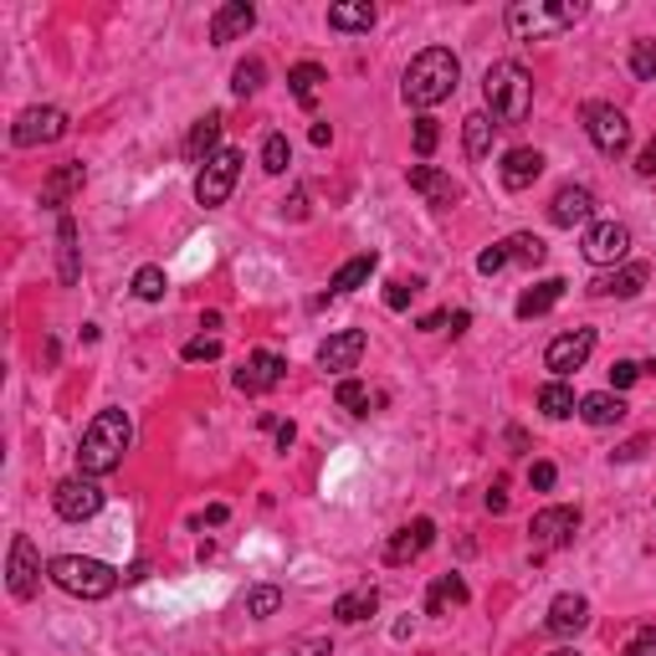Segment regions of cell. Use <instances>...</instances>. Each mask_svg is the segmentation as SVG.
<instances>
[{"instance_id":"6da1fadb","label":"cell","mask_w":656,"mask_h":656,"mask_svg":"<svg viewBox=\"0 0 656 656\" xmlns=\"http://www.w3.org/2000/svg\"><path fill=\"white\" fill-rule=\"evenodd\" d=\"M129 442H134V421H129V411H98L93 421H88V431H82V442H78V472L82 477H108V472L123 462Z\"/></svg>"},{"instance_id":"7a4b0ae2","label":"cell","mask_w":656,"mask_h":656,"mask_svg":"<svg viewBox=\"0 0 656 656\" xmlns=\"http://www.w3.org/2000/svg\"><path fill=\"white\" fill-rule=\"evenodd\" d=\"M456 82H462V62H456L452 47H426V52L411 57L401 93L411 108H436L456 93Z\"/></svg>"},{"instance_id":"3957f363","label":"cell","mask_w":656,"mask_h":656,"mask_svg":"<svg viewBox=\"0 0 656 656\" xmlns=\"http://www.w3.org/2000/svg\"><path fill=\"white\" fill-rule=\"evenodd\" d=\"M483 98L493 123H523L534 108V78L523 62H493L483 78Z\"/></svg>"},{"instance_id":"277c9868","label":"cell","mask_w":656,"mask_h":656,"mask_svg":"<svg viewBox=\"0 0 656 656\" xmlns=\"http://www.w3.org/2000/svg\"><path fill=\"white\" fill-rule=\"evenodd\" d=\"M47 579H52L57 589H68V595H78V601H108L113 589H119V569L103 559H82V554H62V559L47 564Z\"/></svg>"},{"instance_id":"5b68a950","label":"cell","mask_w":656,"mask_h":656,"mask_svg":"<svg viewBox=\"0 0 656 656\" xmlns=\"http://www.w3.org/2000/svg\"><path fill=\"white\" fill-rule=\"evenodd\" d=\"M579 16H585V6H579V0H564V6H544V0H513V6H508V27H513V37L538 41V37H554V31L575 27Z\"/></svg>"},{"instance_id":"8992f818","label":"cell","mask_w":656,"mask_h":656,"mask_svg":"<svg viewBox=\"0 0 656 656\" xmlns=\"http://www.w3.org/2000/svg\"><path fill=\"white\" fill-rule=\"evenodd\" d=\"M236 174H242V149H221V154H211V160L201 164V174H195V201H201L205 211L226 205L231 190H236Z\"/></svg>"},{"instance_id":"52a82bcc","label":"cell","mask_w":656,"mask_h":656,"mask_svg":"<svg viewBox=\"0 0 656 656\" xmlns=\"http://www.w3.org/2000/svg\"><path fill=\"white\" fill-rule=\"evenodd\" d=\"M585 134L601 154H626L630 149V119L616 103H585Z\"/></svg>"},{"instance_id":"ba28073f","label":"cell","mask_w":656,"mask_h":656,"mask_svg":"<svg viewBox=\"0 0 656 656\" xmlns=\"http://www.w3.org/2000/svg\"><path fill=\"white\" fill-rule=\"evenodd\" d=\"M62 134H68V113H62V108H52V103L27 108V113H16V123H11V144H21V149L57 144Z\"/></svg>"},{"instance_id":"9c48e42d","label":"cell","mask_w":656,"mask_h":656,"mask_svg":"<svg viewBox=\"0 0 656 656\" xmlns=\"http://www.w3.org/2000/svg\"><path fill=\"white\" fill-rule=\"evenodd\" d=\"M575 534H579V508H544V513H534V523H528V544H534V554L564 549Z\"/></svg>"},{"instance_id":"30bf717a","label":"cell","mask_w":656,"mask_h":656,"mask_svg":"<svg viewBox=\"0 0 656 656\" xmlns=\"http://www.w3.org/2000/svg\"><path fill=\"white\" fill-rule=\"evenodd\" d=\"M6 585H11L16 601H31L41 589V554L27 534L11 538V559H6Z\"/></svg>"},{"instance_id":"8fae6325","label":"cell","mask_w":656,"mask_h":656,"mask_svg":"<svg viewBox=\"0 0 656 656\" xmlns=\"http://www.w3.org/2000/svg\"><path fill=\"white\" fill-rule=\"evenodd\" d=\"M52 503L68 523H88L98 508H103V487H98V477H82L78 472V477H68V483H57Z\"/></svg>"},{"instance_id":"7c38bea8","label":"cell","mask_w":656,"mask_h":656,"mask_svg":"<svg viewBox=\"0 0 656 656\" xmlns=\"http://www.w3.org/2000/svg\"><path fill=\"white\" fill-rule=\"evenodd\" d=\"M585 262H595V268H616V262H626L630 252V231L620 226V221H595V226H585Z\"/></svg>"},{"instance_id":"4fadbf2b","label":"cell","mask_w":656,"mask_h":656,"mask_svg":"<svg viewBox=\"0 0 656 656\" xmlns=\"http://www.w3.org/2000/svg\"><path fill=\"white\" fill-rule=\"evenodd\" d=\"M589 354H595V329H569V334H559L544 349V364L554 370V380H564V375H575V370H585Z\"/></svg>"},{"instance_id":"5bb4252c","label":"cell","mask_w":656,"mask_h":656,"mask_svg":"<svg viewBox=\"0 0 656 656\" xmlns=\"http://www.w3.org/2000/svg\"><path fill=\"white\" fill-rule=\"evenodd\" d=\"M282 370H287L282 354L256 349V354H246V360H242V370H236V390H242V395H268V390L282 385Z\"/></svg>"},{"instance_id":"9a60e30c","label":"cell","mask_w":656,"mask_h":656,"mask_svg":"<svg viewBox=\"0 0 656 656\" xmlns=\"http://www.w3.org/2000/svg\"><path fill=\"white\" fill-rule=\"evenodd\" d=\"M549 221H554V226H564V231L595 226V190H585V185H564V190H554Z\"/></svg>"},{"instance_id":"2e32d148","label":"cell","mask_w":656,"mask_h":656,"mask_svg":"<svg viewBox=\"0 0 656 656\" xmlns=\"http://www.w3.org/2000/svg\"><path fill=\"white\" fill-rule=\"evenodd\" d=\"M431 544H436V523H431V518H411L405 528H395V534H390L385 564H411V559H421Z\"/></svg>"},{"instance_id":"e0dca14e","label":"cell","mask_w":656,"mask_h":656,"mask_svg":"<svg viewBox=\"0 0 656 656\" xmlns=\"http://www.w3.org/2000/svg\"><path fill=\"white\" fill-rule=\"evenodd\" d=\"M364 329H339V334H329L323 339V349H319V370H329V375H344V370H354L360 364V354H364Z\"/></svg>"},{"instance_id":"ac0fdd59","label":"cell","mask_w":656,"mask_h":656,"mask_svg":"<svg viewBox=\"0 0 656 656\" xmlns=\"http://www.w3.org/2000/svg\"><path fill=\"white\" fill-rule=\"evenodd\" d=\"M549 636H579V630L589 626V601L585 595H575V589H564V595H554L549 605Z\"/></svg>"},{"instance_id":"d6986e66","label":"cell","mask_w":656,"mask_h":656,"mask_svg":"<svg viewBox=\"0 0 656 656\" xmlns=\"http://www.w3.org/2000/svg\"><path fill=\"white\" fill-rule=\"evenodd\" d=\"M405 180H411V190H415V195H421L426 205H436V211L456 205V195H462V190L452 185V174L431 170V164H411V174H405Z\"/></svg>"},{"instance_id":"ffe728a7","label":"cell","mask_w":656,"mask_h":656,"mask_svg":"<svg viewBox=\"0 0 656 656\" xmlns=\"http://www.w3.org/2000/svg\"><path fill=\"white\" fill-rule=\"evenodd\" d=\"M538 174H544V154H538V149H528V144L508 149V154H503V164H497V180H503L508 190H528Z\"/></svg>"},{"instance_id":"44dd1931","label":"cell","mask_w":656,"mask_h":656,"mask_svg":"<svg viewBox=\"0 0 656 656\" xmlns=\"http://www.w3.org/2000/svg\"><path fill=\"white\" fill-rule=\"evenodd\" d=\"M252 27H256V6H246V0H226V6L211 16V41L215 47H226V41L246 37Z\"/></svg>"},{"instance_id":"7402d4cb","label":"cell","mask_w":656,"mask_h":656,"mask_svg":"<svg viewBox=\"0 0 656 656\" xmlns=\"http://www.w3.org/2000/svg\"><path fill=\"white\" fill-rule=\"evenodd\" d=\"M646 277H652L646 262H626V268H616V272H605V277L589 282V293L595 297H636L646 287Z\"/></svg>"},{"instance_id":"603a6c76","label":"cell","mask_w":656,"mask_h":656,"mask_svg":"<svg viewBox=\"0 0 656 656\" xmlns=\"http://www.w3.org/2000/svg\"><path fill=\"white\" fill-rule=\"evenodd\" d=\"M472 601V589L462 575H436V585H431L426 595V616H452V610H462V605Z\"/></svg>"},{"instance_id":"cb8c5ba5","label":"cell","mask_w":656,"mask_h":656,"mask_svg":"<svg viewBox=\"0 0 656 656\" xmlns=\"http://www.w3.org/2000/svg\"><path fill=\"white\" fill-rule=\"evenodd\" d=\"M221 113H205V119H195V129H190L185 139V160L190 164H205L211 154H221Z\"/></svg>"},{"instance_id":"d4e9b609","label":"cell","mask_w":656,"mask_h":656,"mask_svg":"<svg viewBox=\"0 0 656 656\" xmlns=\"http://www.w3.org/2000/svg\"><path fill=\"white\" fill-rule=\"evenodd\" d=\"M579 421H585V426H620V421H626V401L610 395V390H595V395L579 401Z\"/></svg>"},{"instance_id":"484cf974","label":"cell","mask_w":656,"mask_h":656,"mask_svg":"<svg viewBox=\"0 0 656 656\" xmlns=\"http://www.w3.org/2000/svg\"><path fill=\"white\" fill-rule=\"evenodd\" d=\"M380 610V589L375 585H360L349 589V595H339L334 601V620H344V626H360V620H370Z\"/></svg>"},{"instance_id":"4316f807","label":"cell","mask_w":656,"mask_h":656,"mask_svg":"<svg viewBox=\"0 0 656 656\" xmlns=\"http://www.w3.org/2000/svg\"><path fill=\"white\" fill-rule=\"evenodd\" d=\"M375 268H380V256L375 252H360V256H349L344 268L329 277V293L334 297H344V293H354V287H364V282L375 277Z\"/></svg>"},{"instance_id":"83f0119b","label":"cell","mask_w":656,"mask_h":656,"mask_svg":"<svg viewBox=\"0 0 656 656\" xmlns=\"http://www.w3.org/2000/svg\"><path fill=\"white\" fill-rule=\"evenodd\" d=\"M564 287H569V282H564V277H549V282H534V287H528V293H523V297H518V309H513V313H518V319H523V323H528V319H544V313H549V309H554V303H559V297H564Z\"/></svg>"},{"instance_id":"f1b7e54d","label":"cell","mask_w":656,"mask_h":656,"mask_svg":"<svg viewBox=\"0 0 656 656\" xmlns=\"http://www.w3.org/2000/svg\"><path fill=\"white\" fill-rule=\"evenodd\" d=\"M329 27H334V31H370V27H375V6H370V0H344V6H329Z\"/></svg>"},{"instance_id":"f546056e","label":"cell","mask_w":656,"mask_h":656,"mask_svg":"<svg viewBox=\"0 0 656 656\" xmlns=\"http://www.w3.org/2000/svg\"><path fill=\"white\" fill-rule=\"evenodd\" d=\"M538 411L549 415V421H569V415H579V401L564 380H549V385L538 390Z\"/></svg>"},{"instance_id":"4dcf8cb0","label":"cell","mask_w":656,"mask_h":656,"mask_svg":"<svg viewBox=\"0 0 656 656\" xmlns=\"http://www.w3.org/2000/svg\"><path fill=\"white\" fill-rule=\"evenodd\" d=\"M287 82H293V98L303 108H313L319 103V93H323V82H329V72L319 68V62H297L293 72H287Z\"/></svg>"},{"instance_id":"1f68e13d","label":"cell","mask_w":656,"mask_h":656,"mask_svg":"<svg viewBox=\"0 0 656 656\" xmlns=\"http://www.w3.org/2000/svg\"><path fill=\"white\" fill-rule=\"evenodd\" d=\"M82 180H88V170H82V164H62V170H57L52 180H47V190H41V205L62 211V201H68V195L82 185Z\"/></svg>"},{"instance_id":"d6a6232c","label":"cell","mask_w":656,"mask_h":656,"mask_svg":"<svg viewBox=\"0 0 656 656\" xmlns=\"http://www.w3.org/2000/svg\"><path fill=\"white\" fill-rule=\"evenodd\" d=\"M57 256H62V282H78V226L72 215H57Z\"/></svg>"},{"instance_id":"836d02e7","label":"cell","mask_w":656,"mask_h":656,"mask_svg":"<svg viewBox=\"0 0 656 656\" xmlns=\"http://www.w3.org/2000/svg\"><path fill=\"white\" fill-rule=\"evenodd\" d=\"M493 129L497 123L487 119V113H472L467 119V154L472 160H487V154H493Z\"/></svg>"},{"instance_id":"e575fe53","label":"cell","mask_w":656,"mask_h":656,"mask_svg":"<svg viewBox=\"0 0 656 656\" xmlns=\"http://www.w3.org/2000/svg\"><path fill=\"white\" fill-rule=\"evenodd\" d=\"M508 262H528V268H538V262H544V256H549V246L538 242L534 231H518V236H508Z\"/></svg>"},{"instance_id":"d590c367","label":"cell","mask_w":656,"mask_h":656,"mask_svg":"<svg viewBox=\"0 0 656 656\" xmlns=\"http://www.w3.org/2000/svg\"><path fill=\"white\" fill-rule=\"evenodd\" d=\"M262 78H268L262 57H246V62H236V72H231V93H236V98H252L256 88H262Z\"/></svg>"},{"instance_id":"8d00e7d4","label":"cell","mask_w":656,"mask_h":656,"mask_svg":"<svg viewBox=\"0 0 656 656\" xmlns=\"http://www.w3.org/2000/svg\"><path fill=\"white\" fill-rule=\"evenodd\" d=\"M630 72H636L642 82H656V37L630 41Z\"/></svg>"},{"instance_id":"74e56055","label":"cell","mask_w":656,"mask_h":656,"mask_svg":"<svg viewBox=\"0 0 656 656\" xmlns=\"http://www.w3.org/2000/svg\"><path fill=\"white\" fill-rule=\"evenodd\" d=\"M277 610H282V589L277 585H256L252 595H246V616L268 620V616H277Z\"/></svg>"},{"instance_id":"f35d334b","label":"cell","mask_w":656,"mask_h":656,"mask_svg":"<svg viewBox=\"0 0 656 656\" xmlns=\"http://www.w3.org/2000/svg\"><path fill=\"white\" fill-rule=\"evenodd\" d=\"M334 401H339V411H349V415H370V390H364L360 380H339Z\"/></svg>"},{"instance_id":"ab89813d","label":"cell","mask_w":656,"mask_h":656,"mask_svg":"<svg viewBox=\"0 0 656 656\" xmlns=\"http://www.w3.org/2000/svg\"><path fill=\"white\" fill-rule=\"evenodd\" d=\"M164 287H170L164 268H139V272H134V297H144V303H160Z\"/></svg>"},{"instance_id":"60d3db41","label":"cell","mask_w":656,"mask_h":656,"mask_svg":"<svg viewBox=\"0 0 656 656\" xmlns=\"http://www.w3.org/2000/svg\"><path fill=\"white\" fill-rule=\"evenodd\" d=\"M287 164H293V144H287L282 134H272L268 144H262V170H268V174H282Z\"/></svg>"},{"instance_id":"b9f144b4","label":"cell","mask_w":656,"mask_h":656,"mask_svg":"<svg viewBox=\"0 0 656 656\" xmlns=\"http://www.w3.org/2000/svg\"><path fill=\"white\" fill-rule=\"evenodd\" d=\"M436 139H442V129H436V119H431V113H421V119H415V154L426 160L431 149H436Z\"/></svg>"},{"instance_id":"7bdbcfd3","label":"cell","mask_w":656,"mask_h":656,"mask_svg":"<svg viewBox=\"0 0 656 656\" xmlns=\"http://www.w3.org/2000/svg\"><path fill=\"white\" fill-rule=\"evenodd\" d=\"M185 360H190V364L221 360V339H211V334H201V339H190V344H185Z\"/></svg>"},{"instance_id":"ee69618b","label":"cell","mask_w":656,"mask_h":656,"mask_svg":"<svg viewBox=\"0 0 656 656\" xmlns=\"http://www.w3.org/2000/svg\"><path fill=\"white\" fill-rule=\"evenodd\" d=\"M508 268V246L497 242V246H487L483 256H477V272H483V277H497V272Z\"/></svg>"},{"instance_id":"f6af8a7d","label":"cell","mask_w":656,"mask_h":656,"mask_svg":"<svg viewBox=\"0 0 656 656\" xmlns=\"http://www.w3.org/2000/svg\"><path fill=\"white\" fill-rule=\"evenodd\" d=\"M636 380H642V364H636V360H616V364H610V385H616V390H630Z\"/></svg>"},{"instance_id":"bcb514c9","label":"cell","mask_w":656,"mask_h":656,"mask_svg":"<svg viewBox=\"0 0 656 656\" xmlns=\"http://www.w3.org/2000/svg\"><path fill=\"white\" fill-rule=\"evenodd\" d=\"M415 293H421V282H415V277H411V282H390V293H385V309H395V313H401V309H405V303H411Z\"/></svg>"},{"instance_id":"7dc6e473","label":"cell","mask_w":656,"mask_h":656,"mask_svg":"<svg viewBox=\"0 0 656 656\" xmlns=\"http://www.w3.org/2000/svg\"><path fill=\"white\" fill-rule=\"evenodd\" d=\"M626 656H656V626H642L626 642Z\"/></svg>"},{"instance_id":"c3c4849f","label":"cell","mask_w":656,"mask_h":656,"mask_svg":"<svg viewBox=\"0 0 656 656\" xmlns=\"http://www.w3.org/2000/svg\"><path fill=\"white\" fill-rule=\"evenodd\" d=\"M554 477H559V472H554V462H534V467H528V487H538V493H549Z\"/></svg>"},{"instance_id":"681fc988","label":"cell","mask_w":656,"mask_h":656,"mask_svg":"<svg viewBox=\"0 0 656 656\" xmlns=\"http://www.w3.org/2000/svg\"><path fill=\"white\" fill-rule=\"evenodd\" d=\"M503 508H508V483L497 477V483L487 487V513H503Z\"/></svg>"},{"instance_id":"f907efd6","label":"cell","mask_w":656,"mask_h":656,"mask_svg":"<svg viewBox=\"0 0 656 656\" xmlns=\"http://www.w3.org/2000/svg\"><path fill=\"white\" fill-rule=\"evenodd\" d=\"M297 656H334V646L319 642V636H309V642H297Z\"/></svg>"},{"instance_id":"816d5d0a","label":"cell","mask_w":656,"mask_h":656,"mask_svg":"<svg viewBox=\"0 0 656 656\" xmlns=\"http://www.w3.org/2000/svg\"><path fill=\"white\" fill-rule=\"evenodd\" d=\"M636 170H642V174H656V139L642 149V160H636Z\"/></svg>"},{"instance_id":"f5cc1de1","label":"cell","mask_w":656,"mask_h":656,"mask_svg":"<svg viewBox=\"0 0 656 656\" xmlns=\"http://www.w3.org/2000/svg\"><path fill=\"white\" fill-rule=\"evenodd\" d=\"M293 436H297V431H293V421H282V426H277V446H282V452L293 446Z\"/></svg>"},{"instance_id":"db71d44e","label":"cell","mask_w":656,"mask_h":656,"mask_svg":"<svg viewBox=\"0 0 656 656\" xmlns=\"http://www.w3.org/2000/svg\"><path fill=\"white\" fill-rule=\"evenodd\" d=\"M205 523H211V528L215 523H226V503H211V508H205Z\"/></svg>"},{"instance_id":"11a10c76","label":"cell","mask_w":656,"mask_h":656,"mask_svg":"<svg viewBox=\"0 0 656 656\" xmlns=\"http://www.w3.org/2000/svg\"><path fill=\"white\" fill-rule=\"evenodd\" d=\"M329 139H334V129H329V123H313V144H329Z\"/></svg>"},{"instance_id":"9f6ffc18","label":"cell","mask_w":656,"mask_h":656,"mask_svg":"<svg viewBox=\"0 0 656 656\" xmlns=\"http://www.w3.org/2000/svg\"><path fill=\"white\" fill-rule=\"evenodd\" d=\"M549 656H575V652H549Z\"/></svg>"}]
</instances>
